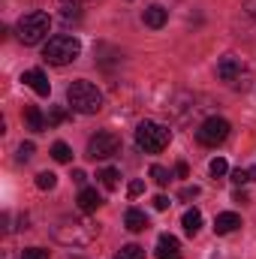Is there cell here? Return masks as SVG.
Wrapping results in <instances>:
<instances>
[{
  "mask_svg": "<svg viewBox=\"0 0 256 259\" xmlns=\"http://www.w3.org/2000/svg\"><path fill=\"white\" fill-rule=\"evenodd\" d=\"M66 103H69L72 112H78V115H97V112L103 109V94L97 91V84L78 78V81H72V84L66 88Z\"/></svg>",
  "mask_w": 256,
  "mask_h": 259,
  "instance_id": "1",
  "label": "cell"
},
{
  "mask_svg": "<svg viewBox=\"0 0 256 259\" xmlns=\"http://www.w3.org/2000/svg\"><path fill=\"white\" fill-rule=\"evenodd\" d=\"M78 55H81V42H78L75 36H66V33L52 36V39L46 42V49H42V58H46L49 64H55V66L72 64Z\"/></svg>",
  "mask_w": 256,
  "mask_h": 259,
  "instance_id": "2",
  "label": "cell"
},
{
  "mask_svg": "<svg viewBox=\"0 0 256 259\" xmlns=\"http://www.w3.org/2000/svg\"><path fill=\"white\" fill-rule=\"evenodd\" d=\"M100 226H94L91 220H64L58 229H55V238L61 244H72V247H81V244H91L97 238Z\"/></svg>",
  "mask_w": 256,
  "mask_h": 259,
  "instance_id": "3",
  "label": "cell"
},
{
  "mask_svg": "<svg viewBox=\"0 0 256 259\" xmlns=\"http://www.w3.org/2000/svg\"><path fill=\"white\" fill-rule=\"evenodd\" d=\"M49 27H52V18L46 12H27V15L18 18L15 33H18V39L24 46H36V42H42L49 36Z\"/></svg>",
  "mask_w": 256,
  "mask_h": 259,
  "instance_id": "4",
  "label": "cell"
},
{
  "mask_svg": "<svg viewBox=\"0 0 256 259\" xmlns=\"http://www.w3.org/2000/svg\"><path fill=\"white\" fill-rule=\"evenodd\" d=\"M169 139H172V133L166 127H160V124H154V121H142L136 127V145L145 154H160L169 145Z\"/></svg>",
  "mask_w": 256,
  "mask_h": 259,
  "instance_id": "5",
  "label": "cell"
},
{
  "mask_svg": "<svg viewBox=\"0 0 256 259\" xmlns=\"http://www.w3.org/2000/svg\"><path fill=\"white\" fill-rule=\"evenodd\" d=\"M115 154H121V139L115 133L103 130V133L91 136V142H88V157L91 160H109Z\"/></svg>",
  "mask_w": 256,
  "mask_h": 259,
  "instance_id": "6",
  "label": "cell"
},
{
  "mask_svg": "<svg viewBox=\"0 0 256 259\" xmlns=\"http://www.w3.org/2000/svg\"><path fill=\"white\" fill-rule=\"evenodd\" d=\"M229 121L226 118H208V121H202L199 130H196V139H199V145H205V148H214V145H220V142H226V136H229Z\"/></svg>",
  "mask_w": 256,
  "mask_h": 259,
  "instance_id": "7",
  "label": "cell"
},
{
  "mask_svg": "<svg viewBox=\"0 0 256 259\" xmlns=\"http://www.w3.org/2000/svg\"><path fill=\"white\" fill-rule=\"evenodd\" d=\"M21 81H24L33 94H39V97H49V91H52V81L46 78L42 69H27V72L21 75Z\"/></svg>",
  "mask_w": 256,
  "mask_h": 259,
  "instance_id": "8",
  "label": "cell"
},
{
  "mask_svg": "<svg viewBox=\"0 0 256 259\" xmlns=\"http://www.w3.org/2000/svg\"><path fill=\"white\" fill-rule=\"evenodd\" d=\"M157 259H181V241L175 235H160V241H157Z\"/></svg>",
  "mask_w": 256,
  "mask_h": 259,
  "instance_id": "9",
  "label": "cell"
},
{
  "mask_svg": "<svg viewBox=\"0 0 256 259\" xmlns=\"http://www.w3.org/2000/svg\"><path fill=\"white\" fill-rule=\"evenodd\" d=\"M238 226H241V217H238L235 211H223V214L214 217V232H217V235H229V232H235Z\"/></svg>",
  "mask_w": 256,
  "mask_h": 259,
  "instance_id": "10",
  "label": "cell"
},
{
  "mask_svg": "<svg viewBox=\"0 0 256 259\" xmlns=\"http://www.w3.org/2000/svg\"><path fill=\"white\" fill-rule=\"evenodd\" d=\"M241 58H223L220 64H217V78L220 81H235L238 75H241Z\"/></svg>",
  "mask_w": 256,
  "mask_h": 259,
  "instance_id": "11",
  "label": "cell"
},
{
  "mask_svg": "<svg viewBox=\"0 0 256 259\" xmlns=\"http://www.w3.org/2000/svg\"><path fill=\"white\" fill-rule=\"evenodd\" d=\"M75 202H78V208H81L84 214H91V211H97V208L103 205V196L97 193L94 187H81V193H78Z\"/></svg>",
  "mask_w": 256,
  "mask_h": 259,
  "instance_id": "12",
  "label": "cell"
},
{
  "mask_svg": "<svg viewBox=\"0 0 256 259\" xmlns=\"http://www.w3.org/2000/svg\"><path fill=\"white\" fill-rule=\"evenodd\" d=\"M166 21H169V12H166L160 3H154V6H148V9H145V24H148V27L160 30Z\"/></svg>",
  "mask_w": 256,
  "mask_h": 259,
  "instance_id": "13",
  "label": "cell"
},
{
  "mask_svg": "<svg viewBox=\"0 0 256 259\" xmlns=\"http://www.w3.org/2000/svg\"><path fill=\"white\" fill-rule=\"evenodd\" d=\"M24 121H27V130H33V133H42L49 127V118L36 106H24Z\"/></svg>",
  "mask_w": 256,
  "mask_h": 259,
  "instance_id": "14",
  "label": "cell"
},
{
  "mask_svg": "<svg viewBox=\"0 0 256 259\" xmlns=\"http://www.w3.org/2000/svg\"><path fill=\"white\" fill-rule=\"evenodd\" d=\"M124 226H127L130 232H145V229H148V217H145V211L130 208L127 214H124Z\"/></svg>",
  "mask_w": 256,
  "mask_h": 259,
  "instance_id": "15",
  "label": "cell"
},
{
  "mask_svg": "<svg viewBox=\"0 0 256 259\" xmlns=\"http://www.w3.org/2000/svg\"><path fill=\"white\" fill-rule=\"evenodd\" d=\"M181 226H184V232H187V235H196V232L202 229V214H199L196 208H187V211H184V217H181Z\"/></svg>",
  "mask_w": 256,
  "mask_h": 259,
  "instance_id": "16",
  "label": "cell"
},
{
  "mask_svg": "<svg viewBox=\"0 0 256 259\" xmlns=\"http://www.w3.org/2000/svg\"><path fill=\"white\" fill-rule=\"evenodd\" d=\"M97 178H100V184H103L106 190H115V187H118V178H121V172L109 166V169H103V172H100Z\"/></svg>",
  "mask_w": 256,
  "mask_h": 259,
  "instance_id": "17",
  "label": "cell"
},
{
  "mask_svg": "<svg viewBox=\"0 0 256 259\" xmlns=\"http://www.w3.org/2000/svg\"><path fill=\"white\" fill-rule=\"evenodd\" d=\"M52 157H55L58 163H69V160H72V151H69L66 142H55V145H52Z\"/></svg>",
  "mask_w": 256,
  "mask_h": 259,
  "instance_id": "18",
  "label": "cell"
},
{
  "mask_svg": "<svg viewBox=\"0 0 256 259\" xmlns=\"http://www.w3.org/2000/svg\"><path fill=\"white\" fill-rule=\"evenodd\" d=\"M115 259H145V250L139 247V244H127V247H121Z\"/></svg>",
  "mask_w": 256,
  "mask_h": 259,
  "instance_id": "19",
  "label": "cell"
},
{
  "mask_svg": "<svg viewBox=\"0 0 256 259\" xmlns=\"http://www.w3.org/2000/svg\"><path fill=\"white\" fill-rule=\"evenodd\" d=\"M55 184H58V175L55 172H39L36 175V187L39 190H55Z\"/></svg>",
  "mask_w": 256,
  "mask_h": 259,
  "instance_id": "20",
  "label": "cell"
},
{
  "mask_svg": "<svg viewBox=\"0 0 256 259\" xmlns=\"http://www.w3.org/2000/svg\"><path fill=\"white\" fill-rule=\"evenodd\" d=\"M151 178H154L160 187H166V184L172 181V172H169V169H163V166H151Z\"/></svg>",
  "mask_w": 256,
  "mask_h": 259,
  "instance_id": "21",
  "label": "cell"
},
{
  "mask_svg": "<svg viewBox=\"0 0 256 259\" xmlns=\"http://www.w3.org/2000/svg\"><path fill=\"white\" fill-rule=\"evenodd\" d=\"M66 118H69V115H66V109H61V106H52V109H49V127L64 124Z\"/></svg>",
  "mask_w": 256,
  "mask_h": 259,
  "instance_id": "22",
  "label": "cell"
},
{
  "mask_svg": "<svg viewBox=\"0 0 256 259\" xmlns=\"http://www.w3.org/2000/svg\"><path fill=\"white\" fill-rule=\"evenodd\" d=\"M208 169H211V175H214V178H220V175H226V172H229V166H226V160H223V157H214Z\"/></svg>",
  "mask_w": 256,
  "mask_h": 259,
  "instance_id": "23",
  "label": "cell"
},
{
  "mask_svg": "<svg viewBox=\"0 0 256 259\" xmlns=\"http://www.w3.org/2000/svg\"><path fill=\"white\" fill-rule=\"evenodd\" d=\"M229 175H232V184H250L253 181L250 178V169H232Z\"/></svg>",
  "mask_w": 256,
  "mask_h": 259,
  "instance_id": "24",
  "label": "cell"
},
{
  "mask_svg": "<svg viewBox=\"0 0 256 259\" xmlns=\"http://www.w3.org/2000/svg\"><path fill=\"white\" fill-rule=\"evenodd\" d=\"M21 259H49V250H42V247H30V250H24Z\"/></svg>",
  "mask_w": 256,
  "mask_h": 259,
  "instance_id": "25",
  "label": "cell"
},
{
  "mask_svg": "<svg viewBox=\"0 0 256 259\" xmlns=\"http://www.w3.org/2000/svg\"><path fill=\"white\" fill-rule=\"evenodd\" d=\"M33 142H21V148H18V160H30L33 157Z\"/></svg>",
  "mask_w": 256,
  "mask_h": 259,
  "instance_id": "26",
  "label": "cell"
},
{
  "mask_svg": "<svg viewBox=\"0 0 256 259\" xmlns=\"http://www.w3.org/2000/svg\"><path fill=\"white\" fill-rule=\"evenodd\" d=\"M127 193H130V199H136V196H142V193H145V181H130Z\"/></svg>",
  "mask_w": 256,
  "mask_h": 259,
  "instance_id": "27",
  "label": "cell"
},
{
  "mask_svg": "<svg viewBox=\"0 0 256 259\" xmlns=\"http://www.w3.org/2000/svg\"><path fill=\"white\" fill-rule=\"evenodd\" d=\"M169 205H172V202H169V196H154V208H157V211H166V208H169Z\"/></svg>",
  "mask_w": 256,
  "mask_h": 259,
  "instance_id": "28",
  "label": "cell"
},
{
  "mask_svg": "<svg viewBox=\"0 0 256 259\" xmlns=\"http://www.w3.org/2000/svg\"><path fill=\"white\" fill-rule=\"evenodd\" d=\"M235 88H238V91H247V88H250V75H244V78L238 75V78H235Z\"/></svg>",
  "mask_w": 256,
  "mask_h": 259,
  "instance_id": "29",
  "label": "cell"
},
{
  "mask_svg": "<svg viewBox=\"0 0 256 259\" xmlns=\"http://www.w3.org/2000/svg\"><path fill=\"white\" fill-rule=\"evenodd\" d=\"M244 12H247V15L256 21V0H244Z\"/></svg>",
  "mask_w": 256,
  "mask_h": 259,
  "instance_id": "30",
  "label": "cell"
},
{
  "mask_svg": "<svg viewBox=\"0 0 256 259\" xmlns=\"http://www.w3.org/2000/svg\"><path fill=\"white\" fill-rule=\"evenodd\" d=\"M175 175H178V178H187V175H190L187 163H178V166H175Z\"/></svg>",
  "mask_w": 256,
  "mask_h": 259,
  "instance_id": "31",
  "label": "cell"
},
{
  "mask_svg": "<svg viewBox=\"0 0 256 259\" xmlns=\"http://www.w3.org/2000/svg\"><path fill=\"white\" fill-rule=\"evenodd\" d=\"M193 196H199V187H184L181 190V199H193Z\"/></svg>",
  "mask_w": 256,
  "mask_h": 259,
  "instance_id": "32",
  "label": "cell"
},
{
  "mask_svg": "<svg viewBox=\"0 0 256 259\" xmlns=\"http://www.w3.org/2000/svg\"><path fill=\"white\" fill-rule=\"evenodd\" d=\"M232 202H238V205H244V202H247V193H244V190H235V193H232Z\"/></svg>",
  "mask_w": 256,
  "mask_h": 259,
  "instance_id": "33",
  "label": "cell"
},
{
  "mask_svg": "<svg viewBox=\"0 0 256 259\" xmlns=\"http://www.w3.org/2000/svg\"><path fill=\"white\" fill-rule=\"evenodd\" d=\"M84 178H88V175H84L81 169H75V172H72V181H75V184H84Z\"/></svg>",
  "mask_w": 256,
  "mask_h": 259,
  "instance_id": "34",
  "label": "cell"
},
{
  "mask_svg": "<svg viewBox=\"0 0 256 259\" xmlns=\"http://www.w3.org/2000/svg\"><path fill=\"white\" fill-rule=\"evenodd\" d=\"M250 178H253V181H256V166H253V169H250Z\"/></svg>",
  "mask_w": 256,
  "mask_h": 259,
  "instance_id": "35",
  "label": "cell"
},
{
  "mask_svg": "<svg viewBox=\"0 0 256 259\" xmlns=\"http://www.w3.org/2000/svg\"><path fill=\"white\" fill-rule=\"evenodd\" d=\"M64 3H81V0H64Z\"/></svg>",
  "mask_w": 256,
  "mask_h": 259,
  "instance_id": "36",
  "label": "cell"
}]
</instances>
